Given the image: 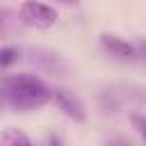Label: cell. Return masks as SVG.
I'll use <instances>...</instances> for the list:
<instances>
[{
    "mask_svg": "<svg viewBox=\"0 0 146 146\" xmlns=\"http://www.w3.org/2000/svg\"><path fill=\"white\" fill-rule=\"evenodd\" d=\"M50 103V87L30 73L0 75V114H27Z\"/></svg>",
    "mask_w": 146,
    "mask_h": 146,
    "instance_id": "cell-1",
    "label": "cell"
},
{
    "mask_svg": "<svg viewBox=\"0 0 146 146\" xmlns=\"http://www.w3.org/2000/svg\"><path fill=\"white\" fill-rule=\"evenodd\" d=\"M18 18L21 23L34 27V30H48L57 23L59 14L55 7L46 5V2H39V0H23L21 7H18Z\"/></svg>",
    "mask_w": 146,
    "mask_h": 146,
    "instance_id": "cell-2",
    "label": "cell"
},
{
    "mask_svg": "<svg viewBox=\"0 0 146 146\" xmlns=\"http://www.w3.org/2000/svg\"><path fill=\"white\" fill-rule=\"evenodd\" d=\"M50 100L57 105V110H62L64 116L73 119L75 123L87 121V110H84V103L80 100L78 94H73L64 87H57V89H50Z\"/></svg>",
    "mask_w": 146,
    "mask_h": 146,
    "instance_id": "cell-3",
    "label": "cell"
},
{
    "mask_svg": "<svg viewBox=\"0 0 146 146\" xmlns=\"http://www.w3.org/2000/svg\"><path fill=\"white\" fill-rule=\"evenodd\" d=\"M100 48H103L110 57L121 59V62H130V59H135V57H137V48H135L130 41L121 39L119 34L103 32V34H100Z\"/></svg>",
    "mask_w": 146,
    "mask_h": 146,
    "instance_id": "cell-4",
    "label": "cell"
},
{
    "mask_svg": "<svg viewBox=\"0 0 146 146\" xmlns=\"http://www.w3.org/2000/svg\"><path fill=\"white\" fill-rule=\"evenodd\" d=\"M0 144H5V146H16V144L27 146V144H32V137L27 132L18 130V128H5L0 132Z\"/></svg>",
    "mask_w": 146,
    "mask_h": 146,
    "instance_id": "cell-5",
    "label": "cell"
},
{
    "mask_svg": "<svg viewBox=\"0 0 146 146\" xmlns=\"http://www.w3.org/2000/svg\"><path fill=\"white\" fill-rule=\"evenodd\" d=\"M18 57H21V50H18L16 46H2V48H0V71L14 66V64L18 62Z\"/></svg>",
    "mask_w": 146,
    "mask_h": 146,
    "instance_id": "cell-6",
    "label": "cell"
},
{
    "mask_svg": "<svg viewBox=\"0 0 146 146\" xmlns=\"http://www.w3.org/2000/svg\"><path fill=\"white\" fill-rule=\"evenodd\" d=\"M132 123H135L137 132H139V135H144V119H141V114H132Z\"/></svg>",
    "mask_w": 146,
    "mask_h": 146,
    "instance_id": "cell-7",
    "label": "cell"
},
{
    "mask_svg": "<svg viewBox=\"0 0 146 146\" xmlns=\"http://www.w3.org/2000/svg\"><path fill=\"white\" fill-rule=\"evenodd\" d=\"M59 2H62V5H68V7H78L82 0H59Z\"/></svg>",
    "mask_w": 146,
    "mask_h": 146,
    "instance_id": "cell-8",
    "label": "cell"
},
{
    "mask_svg": "<svg viewBox=\"0 0 146 146\" xmlns=\"http://www.w3.org/2000/svg\"><path fill=\"white\" fill-rule=\"evenodd\" d=\"M5 16H7V11H5V9H0V32H2V27H5V21H7Z\"/></svg>",
    "mask_w": 146,
    "mask_h": 146,
    "instance_id": "cell-9",
    "label": "cell"
}]
</instances>
